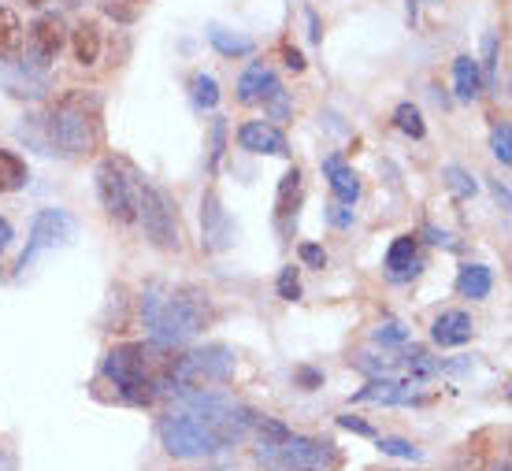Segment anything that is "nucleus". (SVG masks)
Listing matches in <instances>:
<instances>
[{"label": "nucleus", "instance_id": "f257e3e1", "mask_svg": "<svg viewBox=\"0 0 512 471\" xmlns=\"http://www.w3.org/2000/svg\"><path fill=\"white\" fill-rule=\"evenodd\" d=\"M182 405H175L171 412L160 416L156 431H160V446L179 460H197L212 457L223 449L238 446L242 438L253 434L256 412L253 408L238 405L231 397L205 394V390H193V394H179Z\"/></svg>", "mask_w": 512, "mask_h": 471}, {"label": "nucleus", "instance_id": "f03ea898", "mask_svg": "<svg viewBox=\"0 0 512 471\" xmlns=\"http://www.w3.org/2000/svg\"><path fill=\"white\" fill-rule=\"evenodd\" d=\"M34 123L41 127V134H30V141L41 145V153L64 156V160L97 153L104 141L101 101L86 90L64 93L45 115H34Z\"/></svg>", "mask_w": 512, "mask_h": 471}, {"label": "nucleus", "instance_id": "7ed1b4c3", "mask_svg": "<svg viewBox=\"0 0 512 471\" xmlns=\"http://www.w3.org/2000/svg\"><path fill=\"white\" fill-rule=\"evenodd\" d=\"M171 368H175V345L127 342L104 357L101 375L116 386L123 401L153 405L160 394H171Z\"/></svg>", "mask_w": 512, "mask_h": 471}, {"label": "nucleus", "instance_id": "20e7f679", "mask_svg": "<svg viewBox=\"0 0 512 471\" xmlns=\"http://www.w3.org/2000/svg\"><path fill=\"white\" fill-rule=\"evenodd\" d=\"M141 316L156 345H182L212 323V297L201 286H149Z\"/></svg>", "mask_w": 512, "mask_h": 471}, {"label": "nucleus", "instance_id": "39448f33", "mask_svg": "<svg viewBox=\"0 0 512 471\" xmlns=\"http://www.w3.org/2000/svg\"><path fill=\"white\" fill-rule=\"evenodd\" d=\"M256 460L268 471H334L338 468V449L320 438L282 431L275 438L256 442Z\"/></svg>", "mask_w": 512, "mask_h": 471}, {"label": "nucleus", "instance_id": "423d86ee", "mask_svg": "<svg viewBox=\"0 0 512 471\" xmlns=\"http://www.w3.org/2000/svg\"><path fill=\"white\" fill-rule=\"evenodd\" d=\"M141 175L138 167L123 160V156H104L97 164V197H101L104 212L119 223H134L141 204Z\"/></svg>", "mask_w": 512, "mask_h": 471}, {"label": "nucleus", "instance_id": "0eeeda50", "mask_svg": "<svg viewBox=\"0 0 512 471\" xmlns=\"http://www.w3.org/2000/svg\"><path fill=\"white\" fill-rule=\"evenodd\" d=\"M231 375H234V349H227V345H205V349L175 353L171 394H193V390L227 382Z\"/></svg>", "mask_w": 512, "mask_h": 471}, {"label": "nucleus", "instance_id": "6e6552de", "mask_svg": "<svg viewBox=\"0 0 512 471\" xmlns=\"http://www.w3.org/2000/svg\"><path fill=\"white\" fill-rule=\"evenodd\" d=\"M138 219L145 227V238L164 249V253H179L182 249V227H179V208L171 201V193L160 186H141Z\"/></svg>", "mask_w": 512, "mask_h": 471}, {"label": "nucleus", "instance_id": "1a4fd4ad", "mask_svg": "<svg viewBox=\"0 0 512 471\" xmlns=\"http://www.w3.org/2000/svg\"><path fill=\"white\" fill-rule=\"evenodd\" d=\"M75 238V219L67 216L64 208H45L34 216V227H30V242H26L19 264H15V279H23L26 271L38 264V256L52 253Z\"/></svg>", "mask_w": 512, "mask_h": 471}, {"label": "nucleus", "instance_id": "9d476101", "mask_svg": "<svg viewBox=\"0 0 512 471\" xmlns=\"http://www.w3.org/2000/svg\"><path fill=\"white\" fill-rule=\"evenodd\" d=\"M67 41V30H64V19L56 12H45L38 15L30 30H26V64L41 67V71H49V64L60 56Z\"/></svg>", "mask_w": 512, "mask_h": 471}, {"label": "nucleus", "instance_id": "9b49d317", "mask_svg": "<svg viewBox=\"0 0 512 471\" xmlns=\"http://www.w3.org/2000/svg\"><path fill=\"white\" fill-rule=\"evenodd\" d=\"M4 90L19 101H41L49 93V75L26 60H12V64H4Z\"/></svg>", "mask_w": 512, "mask_h": 471}, {"label": "nucleus", "instance_id": "f8f14e48", "mask_svg": "<svg viewBox=\"0 0 512 471\" xmlns=\"http://www.w3.org/2000/svg\"><path fill=\"white\" fill-rule=\"evenodd\" d=\"M201 227H205V249H212V253H223L234 242V223L212 190L201 197Z\"/></svg>", "mask_w": 512, "mask_h": 471}, {"label": "nucleus", "instance_id": "ddd939ff", "mask_svg": "<svg viewBox=\"0 0 512 471\" xmlns=\"http://www.w3.org/2000/svg\"><path fill=\"white\" fill-rule=\"evenodd\" d=\"M279 93H286V90H282L279 75H275L268 64H253L238 78V101L242 104H268V101H275Z\"/></svg>", "mask_w": 512, "mask_h": 471}, {"label": "nucleus", "instance_id": "4468645a", "mask_svg": "<svg viewBox=\"0 0 512 471\" xmlns=\"http://www.w3.org/2000/svg\"><path fill=\"white\" fill-rule=\"evenodd\" d=\"M353 401H383V405H412L423 401L416 390V379H372L360 394H353Z\"/></svg>", "mask_w": 512, "mask_h": 471}, {"label": "nucleus", "instance_id": "2eb2a0df", "mask_svg": "<svg viewBox=\"0 0 512 471\" xmlns=\"http://www.w3.org/2000/svg\"><path fill=\"white\" fill-rule=\"evenodd\" d=\"M238 145H242L245 153H256V156H286V134L279 127H271V123H245L238 130Z\"/></svg>", "mask_w": 512, "mask_h": 471}, {"label": "nucleus", "instance_id": "dca6fc26", "mask_svg": "<svg viewBox=\"0 0 512 471\" xmlns=\"http://www.w3.org/2000/svg\"><path fill=\"white\" fill-rule=\"evenodd\" d=\"M386 275L394 282H409L420 275V242L412 234L394 238V245L386 249Z\"/></svg>", "mask_w": 512, "mask_h": 471}, {"label": "nucleus", "instance_id": "f3484780", "mask_svg": "<svg viewBox=\"0 0 512 471\" xmlns=\"http://www.w3.org/2000/svg\"><path fill=\"white\" fill-rule=\"evenodd\" d=\"M472 331H475V323L468 312H442V316L435 319V327H431V338H435V345H442V349H453V345L472 342Z\"/></svg>", "mask_w": 512, "mask_h": 471}, {"label": "nucleus", "instance_id": "a211bd4d", "mask_svg": "<svg viewBox=\"0 0 512 471\" xmlns=\"http://www.w3.org/2000/svg\"><path fill=\"white\" fill-rule=\"evenodd\" d=\"M323 175H327L331 190L338 193V201H342V204H353L360 197L357 171H353V167H349L342 156H327V160H323Z\"/></svg>", "mask_w": 512, "mask_h": 471}, {"label": "nucleus", "instance_id": "6ab92c4d", "mask_svg": "<svg viewBox=\"0 0 512 471\" xmlns=\"http://www.w3.org/2000/svg\"><path fill=\"white\" fill-rule=\"evenodd\" d=\"M71 49H75V60L82 67H93L101 60V49H104V38H101V26L93 23V19H82L75 26V34H71Z\"/></svg>", "mask_w": 512, "mask_h": 471}, {"label": "nucleus", "instance_id": "aec40b11", "mask_svg": "<svg viewBox=\"0 0 512 471\" xmlns=\"http://www.w3.org/2000/svg\"><path fill=\"white\" fill-rule=\"evenodd\" d=\"M23 56V23H19V12L0 4V60L12 64Z\"/></svg>", "mask_w": 512, "mask_h": 471}, {"label": "nucleus", "instance_id": "412c9836", "mask_svg": "<svg viewBox=\"0 0 512 471\" xmlns=\"http://www.w3.org/2000/svg\"><path fill=\"white\" fill-rule=\"evenodd\" d=\"M494 286V275H490L487 264H464L461 275H457V293L461 297H472V301H483Z\"/></svg>", "mask_w": 512, "mask_h": 471}, {"label": "nucleus", "instance_id": "4be33fe9", "mask_svg": "<svg viewBox=\"0 0 512 471\" xmlns=\"http://www.w3.org/2000/svg\"><path fill=\"white\" fill-rule=\"evenodd\" d=\"M297 201H301V171H297V167H290V171L282 175L279 197H275V216H279V223H282V219L297 216Z\"/></svg>", "mask_w": 512, "mask_h": 471}, {"label": "nucleus", "instance_id": "5701e85b", "mask_svg": "<svg viewBox=\"0 0 512 471\" xmlns=\"http://www.w3.org/2000/svg\"><path fill=\"white\" fill-rule=\"evenodd\" d=\"M453 78H457V97H461V101H475V97L483 93V78H479V67H475L472 56H457Z\"/></svg>", "mask_w": 512, "mask_h": 471}, {"label": "nucleus", "instance_id": "b1692460", "mask_svg": "<svg viewBox=\"0 0 512 471\" xmlns=\"http://www.w3.org/2000/svg\"><path fill=\"white\" fill-rule=\"evenodd\" d=\"M26 179H30V171H26L23 160L15 153H8V149H0V193L23 190Z\"/></svg>", "mask_w": 512, "mask_h": 471}, {"label": "nucleus", "instance_id": "393cba45", "mask_svg": "<svg viewBox=\"0 0 512 471\" xmlns=\"http://www.w3.org/2000/svg\"><path fill=\"white\" fill-rule=\"evenodd\" d=\"M208 41H212L216 52H223V56H249V52H253V41L238 38V34L223 30V26H212V30H208Z\"/></svg>", "mask_w": 512, "mask_h": 471}, {"label": "nucleus", "instance_id": "a878e982", "mask_svg": "<svg viewBox=\"0 0 512 471\" xmlns=\"http://www.w3.org/2000/svg\"><path fill=\"white\" fill-rule=\"evenodd\" d=\"M145 4L149 0H101V8L108 19H116V23L130 26V23H138L141 12H145Z\"/></svg>", "mask_w": 512, "mask_h": 471}, {"label": "nucleus", "instance_id": "bb28decb", "mask_svg": "<svg viewBox=\"0 0 512 471\" xmlns=\"http://www.w3.org/2000/svg\"><path fill=\"white\" fill-rule=\"evenodd\" d=\"M394 127L401 130V134H409V138H423V134H427V127H423V115H420V108H416V104H397Z\"/></svg>", "mask_w": 512, "mask_h": 471}, {"label": "nucleus", "instance_id": "cd10ccee", "mask_svg": "<svg viewBox=\"0 0 512 471\" xmlns=\"http://www.w3.org/2000/svg\"><path fill=\"white\" fill-rule=\"evenodd\" d=\"M193 101H197V108H205V112H212L219 104V82L212 75H197L193 78Z\"/></svg>", "mask_w": 512, "mask_h": 471}, {"label": "nucleus", "instance_id": "c85d7f7f", "mask_svg": "<svg viewBox=\"0 0 512 471\" xmlns=\"http://www.w3.org/2000/svg\"><path fill=\"white\" fill-rule=\"evenodd\" d=\"M446 182H449V190L457 193V197H475V190H479L472 175H468L464 167H457V164L446 167Z\"/></svg>", "mask_w": 512, "mask_h": 471}, {"label": "nucleus", "instance_id": "c756f323", "mask_svg": "<svg viewBox=\"0 0 512 471\" xmlns=\"http://www.w3.org/2000/svg\"><path fill=\"white\" fill-rule=\"evenodd\" d=\"M490 149L498 156L501 164H512V127L509 123H498L494 134H490Z\"/></svg>", "mask_w": 512, "mask_h": 471}, {"label": "nucleus", "instance_id": "7c9ffc66", "mask_svg": "<svg viewBox=\"0 0 512 471\" xmlns=\"http://www.w3.org/2000/svg\"><path fill=\"white\" fill-rule=\"evenodd\" d=\"M375 342L379 345H405L409 342V331H405L397 319H386V323L375 327Z\"/></svg>", "mask_w": 512, "mask_h": 471}, {"label": "nucleus", "instance_id": "2f4dec72", "mask_svg": "<svg viewBox=\"0 0 512 471\" xmlns=\"http://www.w3.org/2000/svg\"><path fill=\"white\" fill-rule=\"evenodd\" d=\"M379 449L401 460H420V449L412 446V442H405V438H379Z\"/></svg>", "mask_w": 512, "mask_h": 471}, {"label": "nucleus", "instance_id": "473e14b6", "mask_svg": "<svg viewBox=\"0 0 512 471\" xmlns=\"http://www.w3.org/2000/svg\"><path fill=\"white\" fill-rule=\"evenodd\" d=\"M279 297H282V301H297V297H301V279H297V268H282L279 271Z\"/></svg>", "mask_w": 512, "mask_h": 471}, {"label": "nucleus", "instance_id": "72a5a7b5", "mask_svg": "<svg viewBox=\"0 0 512 471\" xmlns=\"http://www.w3.org/2000/svg\"><path fill=\"white\" fill-rule=\"evenodd\" d=\"M297 256H301L305 268H327V253H323V245H316V242H305L297 249Z\"/></svg>", "mask_w": 512, "mask_h": 471}, {"label": "nucleus", "instance_id": "f704fd0d", "mask_svg": "<svg viewBox=\"0 0 512 471\" xmlns=\"http://www.w3.org/2000/svg\"><path fill=\"white\" fill-rule=\"evenodd\" d=\"M327 219H331L334 227H349V223H353V208H346V204H331Z\"/></svg>", "mask_w": 512, "mask_h": 471}, {"label": "nucleus", "instance_id": "c9c22d12", "mask_svg": "<svg viewBox=\"0 0 512 471\" xmlns=\"http://www.w3.org/2000/svg\"><path fill=\"white\" fill-rule=\"evenodd\" d=\"M338 427H346V431H357V434H364V438H375L372 423H364V420H353V416H338Z\"/></svg>", "mask_w": 512, "mask_h": 471}, {"label": "nucleus", "instance_id": "e433bc0d", "mask_svg": "<svg viewBox=\"0 0 512 471\" xmlns=\"http://www.w3.org/2000/svg\"><path fill=\"white\" fill-rule=\"evenodd\" d=\"M297 382H301L305 390H316V386L323 382V375L316 368H297Z\"/></svg>", "mask_w": 512, "mask_h": 471}, {"label": "nucleus", "instance_id": "4c0bfd02", "mask_svg": "<svg viewBox=\"0 0 512 471\" xmlns=\"http://www.w3.org/2000/svg\"><path fill=\"white\" fill-rule=\"evenodd\" d=\"M483 49H487V75L494 78V60H498V38H494V34H487V38H483Z\"/></svg>", "mask_w": 512, "mask_h": 471}, {"label": "nucleus", "instance_id": "58836bf2", "mask_svg": "<svg viewBox=\"0 0 512 471\" xmlns=\"http://www.w3.org/2000/svg\"><path fill=\"white\" fill-rule=\"evenodd\" d=\"M12 238H15V230H12V223L8 219H0V253L12 245Z\"/></svg>", "mask_w": 512, "mask_h": 471}, {"label": "nucleus", "instance_id": "ea45409f", "mask_svg": "<svg viewBox=\"0 0 512 471\" xmlns=\"http://www.w3.org/2000/svg\"><path fill=\"white\" fill-rule=\"evenodd\" d=\"M423 234H427V242H431V245H449V249H453V242H449V234H442V230L427 227Z\"/></svg>", "mask_w": 512, "mask_h": 471}, {"label": "nucleus", "instance_id": "a19ab883", "mask_svg": "<svg viewBox=\"0 0 512 471\" xmlns=\"http://www.w3.org/2000/svg\"><path fill=\"white\" fill-rule=\"evenodd\" d=\"M286 67H294V71H305V56L297 49H286Z\"/></svg>", "mask_w": 512, "mask_h": 471}, {"label": "nucleus", "instance_id": "79ce46f5", "mask_svg": "<svg viewBox=\"0 0 512 471\" xmlns=\"http://www.w3.org/2000/svg\"><path fill=\"white\" fill-rule=\"evenodd\" d=\"M308 26H312V30H308V38L320 41V23H316V12H308Z\"/></svg>", "mask_w": 512, "mask_h": 471}, {"label": "nucleus", "instance_id": "37998d69", "mask_svg": "<svg viewBox=\"0 0 512 471\" xmlns=\"http://www.w3.org/2000/svg\"><path fill=\"white\" fill-rule=\"evenodd\" d=\"M498 471H509V460H501V468Z\"/></svg>", "mask_w": 512, "mask_h": 471}, {"label": "nucleus", "instance_id": "c03bdc74", "mask_svg": "<svg viewBox=\"0 0 512 471\" xmlns=\"http://www.w3.org/2000/svg\"><path fill=\"white\" fill-rule=\"evenodd\" d=\"M26 4H45V0H26Z\"/></svg>", "mask_w": 512, "mask_h": 471}, {"label": "nucleus", "instance_id": "a18cd8bd", "mask_svg": "<svg viewBox=\"0 0 512 471\" xmlns=\"http://www.w3.org/2000/svg\"><path fill=\"white\" fill-rule=\"evenodd\" d=\"M423 4H442V0H423Z\"/></svg>", "mask_w": 512, "mask_h": 471}]
</instances>
